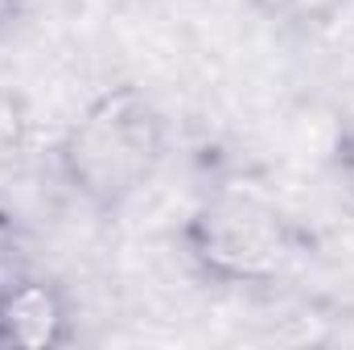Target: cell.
Wrapping results in <instances>:
<instances>
[{"mask_svg": "<svg viewBox=\"0 0 354 350\" xmlns=\"http://www.w3.org/2000/svg\"><path fill=\"white\" fill-rule=\"evenodd\" d=\"M165 149L169 124L157 99L136 83H115L66 124L54 161L79 202L99 214H115L140 190H149Z\"/></svg>", "mask_w": 354, "mask_h": 350, "instance_id": "obj_1", "label": "cell"}, {"mask_svg": "<svg viewBox=\"0 0 354 350\" xmlns=\"http://www.w3.org/2000/svg\"><path fill=\"white\" fill-rule=\"evenodd\" d=\"M181 248L189 264L214 284L272 288L305 260L309 239L297 219L272 198L243 185H223L189 210L181 227Z\"/></svg>", "mask_w": 354, "mask_h": 350, "instance_id": "obj_2", "label": "cell"}, {"mask_svg": "<svg viewBox=\"0 0 354 350\" xmlns=\"http://www.w3.org/2000/svg\"><path fill=\"white\" fill-rule=\"evenodd\" d=\"M75 342V309L58 280L17 276L0 284V347H66Z\"/></svg>", "mask_w": 354, "mask_h": 350, "instance_id": "obj_3", "label": "cell"}, {"mask_svg": "<svg viewBox=\"0 0 354 350\" xmlns=\"http://www.w3.org/2000/svg\"><path fill=\"white\" fill-rule=\"evenodd\" d=\"M256 17L280 29H326L346 8V0H248Z\"/></svg>", "mask_w": 354, "mask_h": 350, "instance_id": "obj_4", "label": "cell"}, {"mask_svg": "<svg viewBox=\"0 0 354 350\" xmlns=\"http://www.w3.org/2000/svg\"><path fill=\"white\" fill-rule=\"evenodd\" d=\"M21 12H25V0H0V37L21 21Z\"/></svg>", "mask_w": 354, "mask_h": 350, "instance_id": "obj_5", "label": "cell"}]
</instances>
